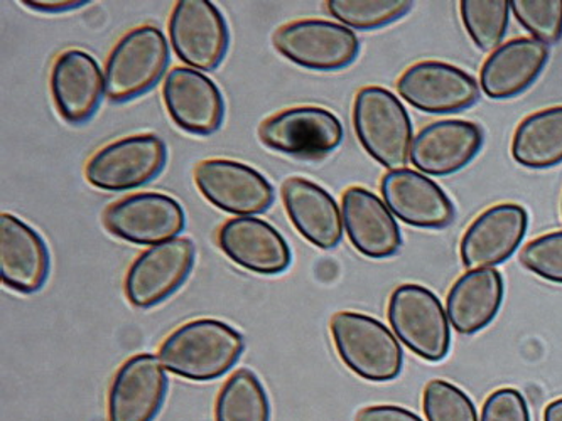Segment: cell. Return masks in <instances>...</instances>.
Wrapping results in <instances>:
<instances>
[{"mask_svg":"<svg viewBox=\"0 0 562 421\" xmlns=\"http://www.w3.org/2000/svg\"><path fill=\"white\" fill-rule=\"evenodd\" d=\"M504 297V276L497 269L470 270L449 288L446 297L449 323L458 334H479L498 316Z\"/></svg>","mask_w":562,"mask_h":421,"instance_id":"d4e9b609","label":"cell"},{"mask_svg":"<svg viewBox=\"0 0 562 421\" xmlns=\"http://www.w3.org/2000/svg\"><path fill=\"white\" fill-rule=\"evenodd\" d=\"M106 231L121 240L156 247L176 240L184 231L187 215L175 197L139 193L110 204L103 213Z\"/></svg>","mask_w":562,"mask_h":421,"instance_id":"7c38bea8","label":"cell"},{"mask_svg":"<svg viewBox=\"0 0 562 421\" xmlns=\"http://www.w3.org/2000/svg\"><path fill=\"white\" fill-rule=\"evenodd\" d=\"M272 43L279 55L311 71H340L360 55V41L350 27L323 19L288 22Z\"/></svg>","mask_w":562,"mask_h":421,"instance_id":"ba28073f","label":"cell"},{"mask_svg":"<svg viewBox=\"0 0 562 421\" xmlns=\"http://www.w3.org/2000/svg\"><path fill=\"white\" fill-rule=\"evenodd\" d=\"M561 213H562V200H561Z\"/></svg>","mask_w":562,"mask_h":421,"instance_id":"8d00e7d4","label":"cell"},{"mask_svg":"<svg viewBox=\"0 0 562 421\" xmlns=\"http://www.w3.org/2000/svg\"><path fill=\"white\" fill-rule=\"evenodd\" d=\"M529 228V215L520 204L488 207L468 226L460 244L461 262L467 269H495L507 262Z\"/></svg>","mask_w":562,"mask_h":421,"instance_id":"9a60e30c","label":"cell"},{"mask_svg":"<svg viewBox=\"0 0 562 421\" xmlns=\"http://www.w3.org/2000/svg\"><path fill=\"white\" fill-rule=\"evenodd\" d=\"M168 376L159 357L137 354L115 373L106 398L109 421H154L168 395Z\"/></svg>","mask_w":562,"mask_h":421,"instance_id":"5bb4252c","label":"cell"},{"mask_svg":"<svg viewBox=\"0 0 562 421\" xmlns=\"http://www.w3.org/2000/svg\"><path fill=\"white\" fill-rule=\"evenodd\" d=\"M515 19L533 39L555 44L562 37V0H515L510 2Z\"/></svg>","mask_w":562,"mask_h":421,"instance_id":"4dcf8cb0","label":"cell"},{"mask_svg":"<svg viewBox=\"0 0 562 421\" xmlns=\"http://www.w3.org/2000/svg\"><path fill=\"white\" fill-rule=\"evenodd\" d=\"M380 191L392 215L406 225L441 229L453 223V201L423 172L407 168L389 171L380 181Z\"/></svg>","mask_w":562,"mask_h":421,"instance_id":"e0dca14e","label":"cell"},{"mask_svg":"<svg viewBox=\"0 0 562 421\" xmlns=\"http://www.w3.org/2000/svg\"><path fill=\"white\" fill-rule=\"evenodd\" d=\"M162 100L171 121L193 135H212L225 118V100L215 81L196 69H171L162 84Z\"/></svg>","mask_w":562,"mask_h":421,"instance_id":"2e32d148","label":"cell"},{"mask_svg":"<svg viewBox=\"0 0 562 421\" xmlns=\"http://www.w3.org/2000/svg\"><path fill=\"white\" fill-rule=\"evenodd\" d=\"M413 2L404 0H328L326 9L329 15L344 26L358 31H373L389 26L404 18Z\"/></svg>","mask_w":562,"mask_h":421,"instance_id":"f1b7e54d","label":"cell"},{"mask_svg":"<svg viewBox=\"0 0 562 421\" xmlns=\"http://www.w3.org/2000/svg\"><path fill=\"white\" fill-rule=\"evenodd\" d=\"M427 421H480L479 411L470 396L453 383L432 379L423 395Z\"/></svg>","mask_w":562,"mask_h":421,"instance_id":"f546056e","label":"cell"},{"mask_svg":"<svg viewBox=\"0 0 562 421\" xmlns=\"http://www.w3.org/2000/svg\"><path fill=\"white\" fill-rule=\"evenodd\" d=\"M216 241L228 260L257 275H279L292 262L291 248L281 232L254 216L223 223Z\"/></svg>","mask_w":562,"mask_h":421,"instance_id":"ffe728a7","label":"cell"},{"mask_svg":"<svg viewBox=\"0 0 562 421\" xmlns=\"http://www.w3.org/2000/svg\"><path fill=\"white\" fill-rule=\"evenodd\" d=\"M512 157L527 169H551L562 162V105L520 122L512 138Z\"/></svg>","mask_w":562,"mask_h":421,"instance_id":"484cf974","label":"cell"},{"mask_svg":"<svg viewBox=\"0 0 562 421\" xmlns=\"http://www.w3.org/2000/svg\"><path fill=\"white\" fill-rule=\"evenodd\" d=\"M49 87L63 121L80 125L99 110L105 95V75L92 55L83 49H68L56 58Z\"/></svg>","mask_w":562,"mask_h":421,"instance_id":"ac0fdd59","label":"cell"},{"mask_svg":"<svg viewBox=\"0 0 562 421\" xmlns=\"http://www.w3.org/2000/svg\"><path fill=\"white\" fill-rule=\"evenodd\" d=\"M520 263L533 275L562 285V231L530 241L520 251Z\"/></svg>","mask_w":562,"mask_h":421,"instance_id":"1f68e13d","label":"cell"},{"mask_svg":"<svg viewBox=\"0 0 562 421\" xmlns=\"http://www.w3.org/2000/svg\"><path fill=\"white\" fill-rule=\"evenodd\" d=\"M387 317L395 338L420 360L439 363L448 356L451 323L435 292L423 285H401L389 298Z\"/></svg>","mask_w":562,"mask_h":421,"instance_id":"5b68a950","label":"cell"},{"mask_svg":"<svg viewBox=\"0 0 562 421\" xmlns=\"http://www.w3.org/2000/svg\"><path fill=\"white\" fill-rule=\"evenodd\" d=\"M49 275V250L36 229L11 213L0 215V280L5 287L30 295Z\"/></svg>","mask_w":562,"mask_h":421,"instance_id":"7402d4cb","label":"cell"},{"mask_svg":"<svg viewBox=\"0 0 562 421\" xmlns=\"http://www.w3.org/2000/svg\"><path fill=\"white\" fill-rule=\"evenodd\" d=\"M507 0H463L460 2L461 21L476 48L492 55L501 48L510 21Z\"/></svg>","mask_w":562,"mask_h":421,"instance_id":"83f0119b","label":"cell"},{"mask_svg":"<svg viewBox=\"0 0 562 421\" xmlns=\"http://www.w3.org/2000/svg\"><path fill=\"white\" fill-rule=\"evenodd\" d=\"M341 218L351 247L367 259H391L401 248L397 219L372 191L360 185L348 187L341 203Z\"/></svg>","mask_w":562,"mask_h":421,"instance_id":"44dd1931","label":"cell"},{"mask_svg":"<svg viewBox=\"0 0 562 421\" xmlns=\"http://www.w3.org/2000/svg\"><path fill=\"white\" fill-rule=\"evenodd\" d=\"M168 149L154 134L132 135L102 147L85 166V178L109 193L137 190L166 168Z\"/></svg>","mask_w":562,"mask_h":421,"instance_id":"8992f818","label":"cell"},{"mask_svg":"<svg viewBox=\"0 0 562 421\" xmlns=\"http://www.w3.org/2000/svg\"><path fill=\"white\" fill-rule=\"evenodd\" d=\"M90 4L87 0H36V2H24L22 5L41 12V14H65V12L77 11Z\"/></svg>","mask_w":562,"mask_h":421,"instance_id":"e575fe53","label":"cell"},{"mask_svg":"<svg viewBox=\"0 0 562 421\" xmlns=\"http://www.w3.org/2000/svg\"><path fill=\"white\" fill-rule=\"evenodd\" d=\"M333 344L341 363L370 383L398 378L404 351L385 323L360 312H336L329 322Z\"/></svg>","mask_w":562,"mask_h":421,"instance_id":"7a4b0ae2","label":"cell"},{"mask_svg":"<svg viewBox=\"0 0 562 421\" xmlns=\"http://www.w3.org/2000/svg\"><path fill=\"white\" fill-rule=\"evenodd\" d=\"M548 61L546 44L533 37H517L486 58L480 71V87L488 99H514L536 83Z\"/></svg>","mask_w":562,"mask_h":421,"instance_id":"cb8c5ba5","label":"cell"},{"mask_svg":"<svg viewBox=\"0 0 562 421\" xmlns=\"http://www.w3.org/2000/svg\"><path fill=\"white\" fill-rule=\"evenodd\" d=\"M357 421H424L407 408L397 405H373L358 413Z\"/></svg>","mask_w":562,"mask_h":421,"instance_id":"836d02e7","label":"cell"},{"mask_svg":"<svg viewBox=\"0 0 562 421\" xmlns=\"http://www.w3.org/2000/svg\"><path fill=\"white\" fill-rule=\"evenodd\" d=\"M282 204L304 240L322 250H331L344 238V218L335 197L304 178H289L281 187Z\"/></svg>","mask_w":562,"mask_h":421,"instance_id":"603a6c76","label":"cell"},{"mask_svg":"<svg viewBox=\"0 0 562 421\" xmlns=\"http://www.w3.org/2000/svg\"><path fill=\"white\" fill-rule=\"evenodd\" d=\"M259 138L263 146L284 156L319 160L341 146L344 125L322 106H292L266 118Z\"/></svg>","mask_w":562,"mask_h":421,"instance_id":"52a82bcc","label":"cell"},{"mask_svg":"<svg viewBox=\"0 0 562 421\" xmlns=\"http://www.w3.org/2000/svg\"><path fill=\"white\" fill-rule=\"evenodd\" d=\"M169 59L168 39L161 30L146 24L128 31L106 58V99L125 103L146 95L165 77Z\"/></svg>","mask_w":562,"mask_h":421,"instance_id":"277c9868","label":"cell"},{"mask_svg":"<svg viewBox=\"0 0 562 421\" xmlns=\"http://www.w3.org/2000/svg\"><path fill=\"white\" fill-rule=\"evenodd\" d=\"M482 147L480 125L467 121H438L414 137L409 160L423 174L446 178L467 168Z\"/></svg>","mask_w":562,"mask_h":421,"instance_id":"d6986e66","label":"cell"},{"mask_svg":"<svg viewBox=\"0 0 562 421\" xmlns=\"http://www.w3.org/2000/svg\"><path fill=\"white\" fill-rule=\"evenodd\" d=\"M215 421H271V401L259 376L241 367L220 389Z\"/></svg>","mask_w":562,"mask_h":421,"instance_id":"4316f807","label":"cell"},{"mask_svg":"<svg viewBox=\"0 0 562 421\" xmlns=\"http://www.w3.org/2000/svg\"><path fill=\"white\" fill-rule=\"evenodd\" d=\"M172 52L196 71H213L222 65L231 46L227 21L206 0L176 2L169 18Z\"/></svg>","mask_w":562,"mask_h":421,"instance_id":"30bf717a","label":"cell"},{"mask_svg":"<svg viewBox=\"0 0 562 421\" xmlns=\"http://www.w3.org/2000/svg\"><path fill=\"white\" fill-rule=\"evenodd\" d=\"M358 140L373 160L389 171L406 168L413 147V121L406 106L387 88L366 87L353 102Z\"/></svg>","mask_w":562,"mask_h":421,"instance_id":"3957f363","label":"cell"},{"mask_svg":"<svg viewBox=\"0 0 562 421\" xmlns=\"http://www.w3.org/2000/svg\"><path fill=\"white\" fill-rule=\"evenodd\" d=\"M194 182L210 204L238 218L262 215L276 200L271 182L237 160H201L194 169Z\"/></svg>","mask_w":562,"mask_h":421,"instance_id":"8fae6325","label":"cell"},{"mask_svg":"<svg viewBox=\"0 0 562 421\" xmlns=\"http://www.w3.org/2000/svg\"><path fill=\"white\" fill-rule=\"evenodd\" d=\"M398 95L420 112L442 115L471 109L480 100V84L463 69L442 61H420L397 81Z\"/></svg>","mask_w":562,"mask_h":421,"instance_id":"4fadbf2b","label":"cell"},{"mask_svg":"<svg viewBox=\"0 0 562 421\" xmlns=\"http://www.w3.org/2000/svg\"><path fill=\"white\" fill-rule=\"evenodd\" d=\"M480 421H530L526 396L515 388H501L486 398Z\"/></svg>","mask_w":562,"mask_h":421,"instance_id":"d6a6232c","label":"cell"},{"mask_svg":"<svg viewBox=\"0 0 562 421\" xmlns=\"http://www.w3.org/2000/svg\"><path fill=\"white\" fill-rule=\"evenodd\" d=\"M245 339L237 329L216 319H196L179 326L159 348V361L169 373L188 382L222 378L240 361Z\"/></svg>","mask_w":562,"mask_h":421,"instance_id":"6da1fadb","label":"cell"},{"mask_svg":"<svg viewBox=\"0 0 562 421\" xmlns=\"http://www.w3.org/2000/svg\"><path fill=\"white\" fill-rule=\"evenodd\" d=\"M542 421H562V398L551 401V403L546 407Z\"/></svg>","mask_w":562,"mask_h":421,"instance_id":"d590c367","label":"cell"},{"mask_svg":"<svg viewBox=\"0 0 562 421\" xmlns=\"http://www.w3.org/2000/svg\"><path fill=\"white\" fill-rule=\"evenodd\" d=\"M196 259L190 238H176L150 247L125 273L124 292L136 309H153L183 287Z\"/></svg>","mask_w":562,"mask_h":421,"instance_id":"9c48e42d","label":"cell"}]
</instances>
